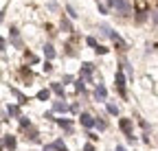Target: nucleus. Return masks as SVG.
<instances>
[{"label":"nucleus","instance_id":"f257e3e1","mask_svg":"<svg viewBox=\"0 0 158 151\" xmlns=\"http://www.w3.org/2000/svg\"><path fill=\"white\" fill-rule=\"evenodd\" d=\"M99 31H101L106 37H110V40L114 42V44H118V46H121V48H125V42L121 40V37H118V33H114L110 26H106V24H101V26H99Z\"/></svg>","mask_w":158,"mask_h":151},{"label":"nucleus","instance_id":"f03ea898","mask_svg":"<svg viewBox=\"0 0 158 151\" xmlns=\"http://www.w3.org/2000/svg\"><path fill=\"white\" fill-rule=\"evenodd\" d=\"M118 127L125 131V136H127V140H130V142H134V140H136V136L132 134V123H130V118H121V121H118Z\"/></svg>","mask_w":158,"mask_h":151},{"label":"nucleus","instance_id":"7ed1b4c3","mask_svg":"<svg viewBox=\"0 0 158 151\" xmlns=\"http://www.w3.org/2000/svg\"><path fill=\"white\" fill-rule=\"evenodd\" d=\"M114 81H116V90H118V94H121V97H125V74H123V70H116Z\"/></svg>","mask_w":158,"mask_h":151},{"label":"nucleus","instance_id":"20e7f679","mask_svg":"<svg viewBox=\"0 0 158 151\" xmlns=\"http://www.w3.org/2000/svg\"><path fill=\"white\" fill-rule=\"evenodd\" d=\"M114 9H116V13H121V15H130V13H132V7H130L127 0H116V2H114Z\"/></svg>","mask_w":158,"mask_h":151},{"label":"nucleus","instance_id":"39448f33","mask_svg":"<svg viewBox=\"0 0 158 151\" xmlns=\"http://www.w3.org/2000/svg\"><path fill=\"white\" fill-rule=\"evenodd\" d=\"M92 72H94V66L92 64H81V79L90 81L92 79Z\"/></svg>","mask_w":158,"mask_h":151},{"label":"nucleus","instance_id":"423d86ee","mask_svg":"<svg viewBox=\"0 0 158 151\" xmlns=\"http://www.w3.org/2000/svg\"><path fill=\"white\" fill-rule=\"evenodd\" d=\"M2 145H5V149H7V151H13V149H15V136L5 134V136H2Z\"/></svg>","mask_w":158,"mask_h":151},{"label":"nucleus","instance_id":"0eeeda50","mask_svg":"<svg viewBox=\"0 0 158 151\" xmlns=\"http://www.w3.org/2000/svg\"><path fill=\"white\" fill-rule=\"evenodd\" d=\"M79 121H81V125H84L86 129H90V127H94V125H97V121H94L90 114H81V116H79Z\"/></svg>","mask_w":158,"mask_h":151},{"label":"nucleus","instance_id":"6e6552de","mask_svg":"<svg viewBox=\"0 0 158 151\" xmlns=\"http://www.w3.org/2000/svg\"><path fill=\"white\" fill-rule=\"evenodd\" d=\"M94 97L101 99V101L108 99V90H106V85H101V81H99V85H97V90H94Z\"/></svg>","mask_w":158,"mask_h":151},{"label":"nucleus","instance_id":"1a4fd4ad","mask_svg":"<svg viewBox=\"0 0 158 151\" xmlns=\"http://www.w3.org/2000/svg\"><path fill=\"white\" fill-rule=\"evenodd\" d=\"M70 107L64 103V101H53V112H68Z\"/></svg>","mask_w":158,"mask_h":151},{"label":"nucleus","instance_id":"9d476101","mask_svg":"<svg viewBox=\"0 0 158 151\" xmlns=\"http://www.w3.org/2000/svg\"><path fill=\"white\" fill-rule=\"evenodd\" d=\"M11 40H13V46H15V48H20V46H22V40H20V33H18V29H11Z\"/></svg>","mask_w":158,"mask_h":151},{"label":"nucleus","instance_id":"9b49d317","mask_svg":"<svg viewBox=\"0 0 158 151\" xmlns=\"http://www.w3.org/2000/svg\"><path fill=\"white\" fill-rule=\"evenodd\" d=\"M44 57H46V62L55 59V48H53L51 44H46V46H44Z\"/></svg>","mask_w":158,"mask_h":151},{"label":"nucleus","instance_id":"f8f14e48","mask_svg":"<svg viewBox=\"0 0 158 151\" xmlns=\"http://www.w3.org/2000/svg\"><path fill=\"white\" fill-rule=\"evenodd\" d=\"M51 90L57 94L59 99H64V85H62V83H51Z\"/></svg>","mask_w":158,"mask_h":151},{"label":"nucleus","instance_id":"ddd939ff","mask_svg":"<svg viewBox=\"0 0 158 151\" xmlns=\"http://www.w3.org/2000/svg\"><path fill=\"white\" fill-rule=\"evenodd\" d=\"M11 94H15V97L20 99V105H24V103L29 101V99L24 97V94H22V92H20V90H15V88H11Z\"/></svg>","mask_w":158,"mask_h":151},{"label":"nucleus","instance_id":"4468645a","mask_svg":"<svg viewBox=\"0 0 158 151\" xmlns=\"http://www.w3.org/2000/svg\"><path fill=\"white\" fill-rule=\"evenodd\" d=\"M84 81H86V79H81V77L75 81V90H77V92H86V83H84Z\"/></svg>","mask_w":158,"mask_h":151},{"label":"nucleus","instance_id":"2eb2a0df","mask_svg":"<svg viewBox=\"0 0 158 151\" xmlns=\"http://www.w3.org/2000/svg\"><path fill=\"white\" fill-rule=\"evenodd\" d=\"M37 99H40V101H48V99H51V90H40V92H37Z\"/></svg>","mask_w":158,"mask_h":151},{"label":"nucleus","instance_id":"dca6fc26","mask_svg":"<svg viewBox=\"0 0 158 151\" xmlns=\"http://www.w3.org/2000/svg\"><path fill=\"white\" fill-rule=\"evenodd\" d=\"M62 29H64L66 33H73V24H70L68 18H62Z\"/></svg>","mask_w":158,"mask_h":151},{"label":"nucleus","instance_id":"f3484780","mask_svg":"<svg viewBox=\"0 0 158 151\" xmlns=\"http://www.w3.org/2000/svg\"><path fill=\"white\" fill-rule=\"evenodd\" d=\"M27 138H29V140H33V142H40V134H37L35 129H31V131H29V134H27Z\"/></svg>","mask_w":158,"mask_h":151},{"label":"nucleus","instance_id":"a211bd4d","mask_svg":"<svg viewBox=\"0 0 158 151\" xmlns=\"http://www.w3.org/2000/svg\"><path fill=\"white\" fill-rule=\"evenodd\" d=\"M57 123H59V125H62V127H66V129H68V131H70V129H73V123H70V121H68V118H57Z\"/></svg>","mask_w":158,"mask_h":151},{"label":"nucleus","instance_id":"6ab92c4d","mask_svg":"<svg viewBox=\"0 0 158 151\" xmlns=\"http://www.w3.org/2000/svg\"><path fill=\"white\" fill-rule=\"evenodd\" d=\"M7 112H9L11 116H18V114H20V107H18V105H9V107H7Z\"/></svg>","mask_w":158,"mask_h":151},{"label":"nucleus","instance_id":"aec40b11","mask_svg":"<svg viewBox=\"0 0 158 151\" xmlns=\"http://www.w3.org/2000/svg\"><path fill=\"white\" fill-rule=\"evenodd\" d=\"M20 127H24V129H27V127H31V121H29L27 116H20Z\"/></svg>","mask_w":158,"mask_h":151},{"label":"nucleus","instance_id":"412c9836","mask_svg":"<svg viewBox=\"0 0 158 151\" xmlns=\"http://www.w3.org/2000/svg\"><path fill=\"white\" fill-rule=\"evenodd\" d=\"M97 127H99V129H106V127H108V123H106L101 116H99V118H97Z\"/></svg>","mask_w":158,"mask_h":151},{"label":"nucleus","instance_id":"4be33fe9","mask_svg":"<svg viewBox=\"0 0 158 151\" xmlns=\"http://www.w3.org/2000/svg\"><path fill=\"white\" fill-rule=\"evenodd\" d=\"M86 44H88V46H92V48H97V46H99L94 37H86Z\"/></svg>","mask_w":158,"mask_h":151},{"label":"nucleus","instance_id":"5701e85b","mask_svg":"<svg viewBox=\"0 0 158 151\" xmlns=\"http://www.w3.org/2000/svg\"><path fill=\"white\" fill-rule=\"evenodd\" d=\"M108 112H110L112 116H116V114H118V109H116V105H112V103H108Z\"/></svg>","mask_w":158,"mask_h":151},{"label":"nucleus","instance_id":"b1692460","mask_svg":"<svg viewBox=\"0 0 158 151\" xmlns=\"http://www.w3.org/2000/svg\"><path fill=\"white\" fill-rule=\"evenodd\" d=\"M136 22H145V11H143V9L136 13Z\"/></svg>","mask_w":158,"mask_h":151},{"label":"nucleus","instance_id":"393cba45","mask_svg":"<svg viewBox=\"0 0 158 151\" xmlns=\"http://www.w3.org/2000/svg\"><path fill=\"white\" fill-rule=\"evenodd\" d=\"M94 50H97V55H106V53H108V48H106V46H97Z\"/></svg>","mask_w":158,"mask_h":151},{"label":"nucleus","instance_id":"a878e982","mask_svg":"<svg viewBox=\"0 0 158 151\" xmlns=\"http://www.w3.org/2000/svg\"><path fill=\"white\" fill-rule=\"evenodd\" d=\"M42 68H44V72H51V70H53V64H51V62H44Z\"/></svg>","mask_w":158,"mask_h":151},{"label":"nucleus","instance_id":"bb28decb","mask_svg":"<svg viewBox=\"0 0 158 151\" xmlns=\"http://www.w3.org/2000/svg\"><path fill=\"white\" fill-rule=\"evenodd\" d=\"M44 151H59V149H57V145L53 142V145H46V147H44Z\"/></svg>","mask_w":158,"mask_h":151},{"label":"nucleus","instance_id":"cd10ccee","mask_svg":"<svg viewBox=\"0 0 158 151\" xmlns=\"http://www.w3.org/2000/svg\"><path fill=\"white\" fill-rule=\"evenodd\" d=\"M66 11H68V15H70V18H77V13H75V9H73V7H70V5H68V7H66Z\"/></svg>","mask_w":158,"mask_h":151},{"label":"nucleus","instance_id":"c85d7f7f","mask_svg":"<svg viewBox=\"0 0 158 151\" xmlns=\"http://www.w3.org/2000/svg\"><path fill=\"white\" fill-rule=\"evenodd\" d=\"M152 22L158 26V11H154V13H152Z\"/></svg>","mask_w":158,"mask_h":151},{"label":"nucleus","instance_id":"c756f323","mask_svg":"<svg viewBox=\"0 0 158 151\" xmlns=\"http://www.w3.org/2000/svg\"><path fill=\"white\" fill-rule=\"evenodd\" d=\"M22 74H24V77H27V79H29V81H31V77H33V74H31V70H27V68H24V70H22Z\"/></svg>","mask_w":158,"mask_h":151},{"label":"nucleus","instance_id":"7c9ffc66","mask_svg":"<svg viewBox=\"0 0 158 151\" xmlns=\"http://www.w3.org/2000/svg\"><path fill=\"white\" fill-rule=\"evenodd\" d=\"M84 151H94V147H92V145H86V147H84Z\"/></svg>","mask_w":158,"mask_h":151},{"label":"nucleus","instance_id":"2f4dec72","mask_svg":"<svg viewBox=\"0 0 158 151\" xmlns=\"http://www.w3.org/2000/svg\"><path fill=\"white\" fill-rule=\"evenodd\" d=\"M116 151H125V147H121V145H118V147H116Z\"/></svg>","mask_w":158,"mask_h":151}]
</instances>
